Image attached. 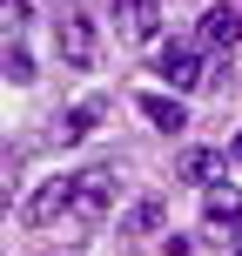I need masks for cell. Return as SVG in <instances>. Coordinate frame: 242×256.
<instances>
[{
  "mask_svg": "<svg viewBox=\"0 0 242 256\" xmlns=\"http://www.w3.org/2000/svg\"><path fill=\"white\" fill-rule=\"evenodd\" d=\"M162 27V0H115V34L121 40H155Z\"/></svg>",
  "mask_w": 242,
  "mask_h": 256,
  "instance_id": "6",
  "label": "cell"
},
{
  "mask_svg": "<svg viewBox=\"0 0 242 256\" xmlns=\"http://www.w3.org/2000/svg\"><path fill=\"white\" fill-rule=\"evenodd\" d=\"M141 115H148V128H162V135H175V128H189V108H182V94H141Z\"/></svg>",
  "mask_w": 242,
  "mask_h": 256,
  "instance_id": "7",
  "label": "cell"
},
{
  "mask_svg": "<svg viewBox=\"0 0 242 256\" xmlns=\"http://www.w3.org/2000/svg\"><path fill=\"white\" fill-rule=\"evenodd\" d=\"M202 236L209 243H229V250H242V189L236 182H222V189H209V222H202Z\"/></svg>",
  "mask_w": 242,
  "mask_h": 256,
  "instance_id": "3",
  "label": "cell"
},
{
  "mask_svg": "<svg viewBox=\"0 0 242 256\" xmlns=\"http://www.w3.org/2000/svg\"><path fill=\"white\" fill-rule=\"evenodd\" d=\"M236 162H242V135H236Z\"/></svg>",
  "mask_w": 242,
  "mask_h": 256,
  "instance_id": "13",
  "label": "cell"
},
{
  "mask_svg": "<svg viewBox=\"0 0 242 256\" xmlns=\"http://www.w3.org/2000/svg\"><path fill=\"white\" fill-rule=\"evenodd\" d=\"M236 256H242V250H236Z\"/></svg>",
  "mask_w": 242,
  "mask_h": 256,
  "instance_id": "14",
  "label": "cell"
},
{
  "mask_svg": "<svg viewBox=\"0 0 242 256\" xmlns=\"http://www.w3.org/2000/svg\"><path fill=\"white\" fill-rule=\"evenodd\" d=\"M54 48H61L67 68H94V20L81 0H61L54 7Z\"/></svg>",
  "mask_w": 242,
  "mask_h": 256,
  "instance_id": "2",
  "label": "cell"
},
{
  "mask_svg": "<svg viewBox=\"0 0 242 256\" xmlns=\"http://www.w3.org/2000/svg\"><path fill=\"white\" fill-rule=\"evenodd\" d=\"M155 222H162V202H141V209H135V216H128V222H121V230H128V236H148V230H155Z\"/></svg>",
  "mask_w": 242,
  "mask_h": 256,
  "instance_id": "12",
  "label": "cell"
},
{
  "mask_svg": "<svg viewBox=\"0 0 242 256\" xmlns=\"http://www.w3.org/2000/svg\"><path fill=\"white\" fill-rule=\"evenodd\" d=\"M195 40H202V48H236L242 40V7L236 0H216V7L202 14V27H195Z\"/></svg>",
  "mask_w": 242,
  "mask_h": 256,
  "instance_id": "5",
  "label": "cell"
},
{
  "mask_svg": "<svg viewBox=\"0 0 242 256\" xmlns=\"http://www.w3.org/2000/svg\"><path fill=\"white\" fill-rule=\"evenodd\" d=\"M121 202V176L115 168H81L67 176V222H101Z\"/></svg>",
  "mask_w": 242,
  "mask_h": 256,
  "instance_id": "1",
  "label": "cell"
},
{
  "mask_svg": "<svg viewBox=\"0 0 242 256\" xmlns=\"http://www.w3.org/2000/svg\"><path fill=\"white\" fill-rule=\"evenodd\" d=\"M155 74H162L175 94H189V88H202V81H209V74H202V54H195L189 40H168L162 61H155Z\"/></svg>",
  "mask_w": 242,
  "mask_h": 256,
  "instance_id": "4",
  "label": "cell"
},
{
  "mask_svg": "<svg viewBox=\"0 0 242 256\" xmlns=\"http://www.w3.org/2000/svg\"><path fill=\"white\" fill-rule=\"evenodd\" d=\"M7 81H20V88L34 81V61H27V48H20V40H7Z\"/></svg>",
  "mask_w": 242,
  "mask_h": 256,
  "instance_id": "11",
  "label": "cell"
},
{
  "mask_svg": "<svg viewBox=\"0 0 242 256\" xmlns=\"http://www.w3.org/2000/svg\"><path fill=\"white\" fill-rule=\"evenodd\" d=\"M0 27H7V40L27 34V0H0Z\"/></svg>",
  "mask_w": 242,
  "mask_h": 256,
  "instance_id": "10",
  "label": "cell"
},
{
  "mask_svg": "<svg viewBox=\"0 0 242 256\" xmlns=\"http://www.w3.org/2000/svg\"><path fill=\"white\" fill-rule=\"evenodd\" d=\"M108 115V102H81V108H67L61 122H54V142H81V135H94V122Z\"/></svg>",
  "mask_w": 242,
  "mask_h": 256,
  "instance_id": "9",
  "label": "cell"
},
{
  "mask_svg": "<svg viewBox=\"0 0 242 256\" xmlns=\"http://www.w3.org/2000/svg\"><path fill=\"white\" fill-rule=\"evenodd\" d=\"M182 182L216 189V182H222V148H189V155H182Z\"/></svg>",
  "mask_w": 242,
  "mask_h": 256,
  "instance_id": "8",
  "label": "cell"
}]
</instances>
